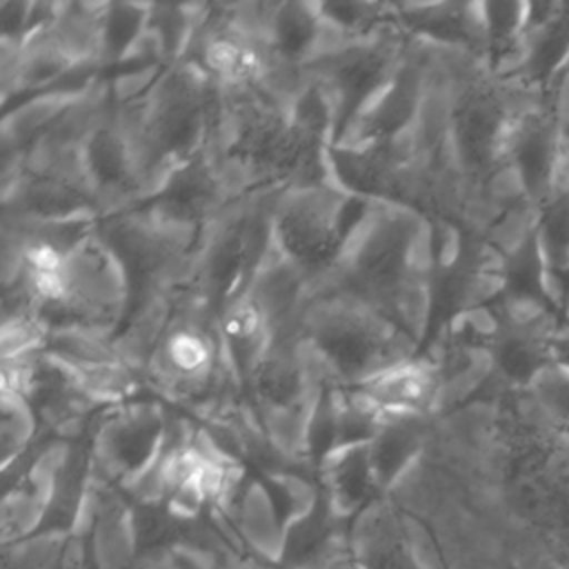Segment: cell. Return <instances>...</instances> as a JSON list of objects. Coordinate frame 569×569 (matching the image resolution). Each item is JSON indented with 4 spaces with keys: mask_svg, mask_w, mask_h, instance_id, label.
<instances>
[{
    "mask_svg": "<svg viewBox=\"0 0 569 569\" xmlns=\"http://www.w3.org/2000/svg\"><path fill=\"white\" fill-rule=\"evenodd\" d=\"M356 560L365 569H422L409 549L402 522L396 511L382 502H371L353 529Z\"/></svg>",
    "mask_w": 569,
    "mask_h": 569,
    "instance_id": "6da1fadb",
    "label": "cell"
},
{
    "mask_svg": "<svg viewBox=\"0 0 569 569\" xmlns=\"http://www.w3.org/2000/svg\"><path fill=\"white\" fill-rule=\"evenodd\" d=\"M551 360L569 369V327L562 325L551 342Z\"/></svg>",
    "mask_w": 569,
    "mask_h": 569,
    "instance_id": "277c9868",
    "label": "cell"
},
{
    "mask_svg": "<svg viewBox=\"0 0 569 569\" xmlns=\"http://www.w3.org/2000/svg\"><path fill=\"white\" fill-rule=\"evenodd\" d=\"M562 325L569 327V291H567V298H565V305H562Z\"/></svg>",
    "mask_w": 569,
    "mask_h": 569,
    "instance_id": "8992f818",
    "label": "cell"
},
{
    "mask_svg": "<svg viewBox=\"0 0 569 569\" xmlns=\"http://www.w3.org/2000/svg\"><path fill=\"white\" fill-rule=\"evenodd\" d=\"M518 407L553 438L569 445V369L547 362L522 389H516Z\"/></svg>",
    "mask_w": 569,
    "mask_h": 569,
    "instance_id": "7a4b0ae2",
    "label": "cell"
},
{
    "mask_svg": "<svg viewBox=\"0 0 569 569\" xmlns=\"http://www.w3.org/2000/svg\"><path fill=\"white\" fill-rule=\"evenodd\" d=\"M560 169L569 173V118L560 120Z\"/></svg>",
    "mask_w": 569,
    "mask_h": 569,
    "instance_id": "5b68a950",
    "label": "cell"
},
{
    "mask_svg": "<svg viewBox=\"0 0 569 569\" xmlns=\"http://www.w3.org/2000/svg\"><path fill=\"white\" fill-rule=\"evenodd\" d=\"M38 429L33 405L18 391L2 389V467L4 471L31 445Z\"/></svg>",
    "mask_w": 569,
    "mask_h": 569,
    "instance_id": "3957f363",
    "label": "cell"
}]
</instances>
